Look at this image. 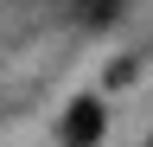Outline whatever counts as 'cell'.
<instances>
[{"label": "cell", "instance_id": "6da1fadb", "mask_svg": "<svg viewBox=\"0 0 153 147\" xmlns=\"http://www.w3.org/2000/svg\"><path fill=\"white\" fill-rule=\"evenodd\" d=\"M102 128H108L102 102H96V96H76V102L64 109V128H57V134H64V147H96V141H102Z\"/></svg>", "mask_w": 153, "mask_h": 147}, {"label": "cell", "instance_id": "7a4b0ae2", "mask_svg": "<svg viewBox=\"0 0 153 147\" xmlns=\"http://www.w3.org/2000/svg\"><path fill=\"white\" fill-rule=\"evenodd\" d=\"M115 13H121V0H76V19L83 26H108Z\"/></svg>", "mask_w": 153, "mask_h": 147}, {"label": "cell", "instance_id": "3957f363", "mask_svg": "<svg viewBox=\"0 0 153 147\" xmlns=\"http://www.w3.org/2000/svg\"><path fill=\"white\" fill-rule=\"evenodd\" d=\"M147 147H153V141H147Z\"/></svg>", "mask_w": 153, "mask_h": 147}]
</instances>
